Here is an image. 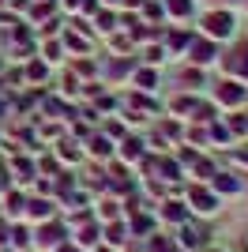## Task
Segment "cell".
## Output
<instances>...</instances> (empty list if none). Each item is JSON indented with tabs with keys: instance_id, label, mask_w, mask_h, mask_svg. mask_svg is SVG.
I'll return each mask as SVG.
<instances>
[{
	"instance_id": "5b68a950",
	"label": "cell",
	"mask_w": 248,
	"mask_h": 252,
	"mask_svg": "<svg viewBox=\"0 0 248 252\" xmlns=\"http://www.w3.org/2000/svg\"><path fill=\"white\" fill-rule=\"evenodd\" d=\"M222 68H226L229 79H241V83H248V42H241L233 53H226V57H222Z\"/></svg>"
},
{
	"instance_id": "603a6c76",
	"label": "cell",
	"mask_w": 248,
	"mask_h": 252,
	"mask_svg": "<svg viewBox=\"0 0 248 252\" xmlns=\"http://www.w3.org/2000/svg\"><path fill=\"white\" fill-rule=\"evenodd\" d=\"M41 53H45V64L64 61V45H61V42H45V45H41Z\"/></svg>"
},
{
	"instance_id": "f1b7e54d",
	"label": "cell",
	"mask_w": 248,
	"mask_h": 252,
	"mask_svg": "<svg viewBox=\"0 0 248 252\" xmlns=\"http://www.w3.org/2000/svg\"><path fill=\"white\" fill-rule=\"evenodd\" d=\"M57 151H61V158H64V162H79V151H75L72 143H68V139H64V143H61Z\"/></svg>"
},
{
	"instance_id": "2e32d148",
	"label": "cell",
	"mask_w": 248,
	"mask_h": 252,
	"mask_svg": "<svg viewBox=\"0 0 248 252\" xmlns=\"http://www.w3.org/2000/svg\"><path fill=\"white\" fill-rule=\"evenodd\" d=\"M211 189L215 192H241V181H233L229 173H215V177H211Z\"/></svg>"
},
{
	"instance_id": "f35d334b",
	"label": "cell",
	"mask_w": 248,
	"mask_h": 252,
	"mask_svg": "<svg viewBox=\"0 0 248 252\" xmlns=\"http://www.w3.org/2000/svg\"><path fill=\"white\" fill-rule=\"evenodd\" d=\"M222 4H237V0H222Z\"/></svg>"
},
{
	"instance_id": "4dcf8cb0",
	"label": "cell",
	"mask_w": 248,
	"mask_h": 252,
	"mask_svg": "<svg viewBox=\"0 0 248 252\" xmlns=\"http://www.w3.org/2000/svg\"><path fill=\"white\" fill-rule=\"evenodd\" d=\"M61 91H64V94H75V91H79V79H75V75L68 72V75L61 79Z\"/></svg>"
},
{
	"instance_id": "ba28073f",
	"label": "cell",
	"mask_w": 248,
	"mask_h": 252,
	"mask_svg": "<svg viewBox=\"0 0 248 252\" xmlns=\"http://www.w3.org/2000/svg\"><path fill=\"white\" fill-rule=\"evenodd\" d=\"M199 109V98L196 94H177V98H169V113L173 117H188V113H196Z\"/></svg>"
},
{
	"instance_id": "1f68e13d",
	"label": "cell",
	"mask_w": 248,
	"mask_h": 252,
	"mask_svg": "<svg viewBox=\"0 0 248 252\" xmlns=\"http://www.w3.org/2000/svg\"><path fill=\"white\" fill-rule=\"evenodd\" d=\"M94 241H98V226H87L79 233V245H94Z\"/></svg>"
},
{
	"instance_id": "6da1fadb",
	"label": "cell",
	"mask_w": 248,
	"mask_h": 252,
	"mask_svg": "<svg viewBox=\"0 0 248 252\" xmlns=\"http://www.w3.org/2000/svg\"><path fill=\"white\" fill-rule=\"evenodd\" d=\"M199 31H203V38H211V42H229V38L237 34V19H233L229 8H211V11L199 15Z\"/></svg>"
},
{
	"instance_id": "8fae6325",
	"label": "cell",
	"mask_w": 248,
	"mask_h": 252,
	"mask_svg": "<svg viewBox=\"0 0 248 252\" xmlns=\"http://www.w3.org/2000/svg\"><path fill=\"white\" fill-rule=\"evenodd\" d=\"M121 158H124V162H139V158H143V139L124 136L121 139Z\"/></svg>"
},
{
	"instance_id": "cb8c5ba5",
	"label": "cell",
	"mask_w": 248,
	"mask_h": 252,
	"mask_svg": "<svg viewBox=\"0 0 248 252\" xmlns=\"http://www.w3.org/2000/svg\"><path fill=\"white\" fill-rule=\"evenodd\" d=\"M177 241H181V249H199V233L192 230V226H181V237H177Z\"/></svg>"
},
{
	"instance_id": "3957f363",
	"label": "cell",
	"mask_w": 248,
	"mask_h": 252,
	"mask_svg": "<svg viewBox=\"0 0 248 252\" xmlns=\"http://www.w3.org/2000/svg\"><path fill=\"white\" fill-rule=\"evenodd\" d=\"M185 53H188V64H196V68H211V64L222 61V49H218V42H211V38H192Z\"/></svg>"
},
{
	"instance_id": "9c48e42d",
	"label": "cell",
	"mask_w": 248,
	"mask_h": 252,
	"mask_svg": "<svg viewBox=\"0 0 248 252\" xmlns=\"http://www.w3.org/2000/svg\"><path fill=\"white\" fill-rule=\"evenodd\" d=\"M87 155L109 158V155H113V143H109V136H105V132H98V136H87Z\"/></svg>"
},
{
	"instance_id": "d6986e66",
	"label": "cell",
	"mask_w": 248,
	"mask_h": 252,
	"mask_svg": "<svg viewBox=\"0 0 248 252\" xmlns=\"http://www.w3.org/2000/svg\"><path fill=\"white\" fill-rule=\"evenodd\" d=\"M23 75H27L31 83H41V79L49 75V64H45V61H31V64H27V72H23Z\"/></svg>"
},
{
	"instance_id": "8d00e7d4",
	"label": "cell",
	"mask_w": 248,
	"mask_h": 252,
	"mask_svg": "<svg viewBox=\"0 0 248 252\" xmlns=\"http://www.w3.org/2000/svg\"><path fill=\"white\" fill-rule=\"evenodd\" d=\"M105 4H124V0H105Z\"/></svg>"
},
{
	"instance_id": "d590c367",
	"label": "cell",
	"mask_w": 248,
	"mask_h": 252,
	"mask_svg": "<svg viewBox=\"0 0 248 252\" xmlns=\"http://www.w3.org/2000/svg\"><path fill=\"white\" fill-rule=\"evenodd\" d=\"M57 252H79L75 245H57Z\"/></svg>"
},
{
	"instance_id": "d6a6232c",
	"label": "cell",
	"mask_w": 248,
	"mask_h": 252,
	"mask_svg": "<svg viewBox=\"0 0 248 252\" xmlns=\"http://www.w3.org/2000/svg\"><path fill=\"white\" fill-rule=\"evenodd\" d=\"M102 219H117V203H113V200L102 203Z\"/></svg>"
},
{
	"instance_id": "8992f818",
	"label": "cell",
	"mask_w": 248,
	"mask_h": 252,
	"mask_svg": "<svg viewBox=\"0 0 248 252\" xmlns=\"http://www.w3.org/2000/svg\"><path fill=\"white\" fill-rule=\"evenodd\" d=\"M61 45H64V53H75V57H91V49H94V38H87V34H79V31H68L61 34Z\"/></svg>"
},
{
	"instance_id": "5bb4252c",
	"label": "cell",
	"mask_w": 248,
	"mask_h": 252,
	"mask_svg": "<svg viewBox=\"0 0 248 252\" xmlns=\"http://www.w3.org/2000/svg\"><path fill=\"white\" fill-rule=\"evenodd\" d=\"M27 15H31L34 23H45V19H53V0H31V8H27Z\"/></svg>"
},
{
	"instance_id": "4316f807",
	"label": "cell",
	"mask_w": 248,
	"mask_h": 252,
	"mask_svg": "<svg viewBox=\"0 0 248 252\" xmlns=\"http://www.w3.org/2000/svg\"><path fill=\"white\" fill-rule=\"evenodd\" d=\"M4 211H8V215H19V211H23V196H19V192L4 196Z\"/></svg>"
},
{
	"instance_id": "4fadbf2b",
	"label": "cell",
	"mask_w": 248,
	"mask_h": 252,
	"mask_svg": "<svg viewBox=\"0 0 248 252\" xmlns=\"http://www.w3.org/2000/svg\"><path fill=\"white\" fill-rule=\"evenodd\" d=\"M132 83L139 87V91H155L158 87V72L155 68H139V72H132Z\"/></svg>"
},
{
	"instance_id": "74e56055",
	"label": "cell",
	"mask_w": 248,
	"mask_h": 252,
	"mask_svg": "<svg viewBox=\"0 0 248 252\" xmlns=\"http://www.w3.org/2000/svg\"><path fill=\"white\" fill-rule=\"evenodd\" d=\"M0 72H4V57H0Z\"/></svg>"
},
{
	"instance_id": "44dd1931",
	"label": "cell",
	"mask_w": 248,
	"mask_h": 252,
	"mask_svg": "<svg viewBox=\"0 0 248 252\" xmlns=\"http://www.w3.org/2000/svg\"><path fill=\"white\" fill-rule=\"evenodd\" d=\"M68 11H83V15H94L98 11V0H61Z\"/></svg>"
},
{
	"instance_id": "83f0119b",
	"label": "cell",
	"mask_w": 248,
	"mask_h": 252,
	"mask_svg": "<svg viewBox=\"0 0 248 252\" xmlns=\"http://www.w3.org/2000/svg\"><path fill=\"white\" fill-rule=\"evenodd\" d=\"M158 166H162L165 181H177V177H181V169H177V162H169V158H162V162H158Z\"/></svg>"
},
{
	"instance_id": "7c38bea8",
	"label": "cell",
	"mask_w": 248,
	"mask_h": 252,
	"mask_svg": "<svg viewBox=\"0 0 248 252\" xmlns=\"http://www.w3.org/2000/svg\"><path fill=\"white\" fill-rule=\"evenodd\" d=\"M61 237H64L61 226H41V230H38V245H41V249H57Z\"/></svg>"
},
{
	"instance_id": "52a82bcc",
	"label": "cell",
	"mask_w": 248,
	"mask_h": 252,
	"mask_svg": "<svg viewBox=\"0 0 248 252\" xmlns=\"http://www.w3.org/2000/svg\"><path fill=\"white\" fill-rule=\"evenodd\" d=\"M162 8L173 23H185V19L196 15V0H162Z\"/></svg>"
},
{
	"instance_id": "7402d4cb",
	"label": "cell",
	"mask_w": 248,
	"mask_h": 252,
	"mask_svg": "<svg viewBox=\"0 0 248 252\" xmlns=\"http://www.w3.org/2000/svg\"><path fill=\"white\" fill-rule=\"evenodd\" d=\"M94 23H102V27H98L102 34H113V31H117V27H113V23H117L113 11H102V8H98V11H94Z\"/></svg>"
},
{
	"instance_id": "ac0fdd59",
	"label": "cell",
	"mask_w": 248,
	"mask_h": 252,
	"mask_svg": "<svg viewBox=\"0 0 248 252\" xmlns=\"http://www.w3.org/2000/svg\"><path fill=\"white\" fill-rule=\"evenodd\" d=\"M181 83L185 87H203V68H196V64L181 68Z\"/></svg>"
},
{
	"instance_id": "ab89813d",
	"label": "cell",
	"mask_w": 248,
	"mask_h": 252,
	"mask_svg": "<svg viewBox=\"0 0 248 252\" xmlns=\"http://www.w3.org/2000/svg\"><path fill=\"white\" fill-rule=\"evenodd\" d=\"M207 252H222V249H207Z\"/></svg>"
},
{
	"instance_id": "484cf974",
	"label": "cell",
	"mask_w": 248,
	"mask_h": 252,
	"mask_svg": "<svg viewBox=\"0 0 248 252\" xmlns=\"http://www.w3.org/2000/svg\"><path fill=\"white\" fill-rule=\"evenodd\" d=\"M165 57H169V49H165V45H147V64H151V68H155V64H162Z\"/></svg>"
},
{
	"instance_id": "7a4b0ae2",
	"label": "cell",
	"mask_w": 248,
	"mask_h": 252,
	"mask_svg": "<svg viewBox=\"0 0 248 252\" xmlns=\"http://www.w3.org/2000/svg\"><path fill=\"white\" fill-rule=\"evenodd\" d=\"M211 98H215V105H222V109H241V105L248 102V87L241 83V79H222V83L211 91Z\"/></svg>"
},
{
	"instance_id": "836d02e7",
	"label": "cell",
	"mask_w": 248,
	"mask_h": 252,
	"mask_svg": "<svg viewBox=\"0 0 248 252\" xmlns=\"http://www.w3.org/2000/svg\"><path fill=\"white\" fill-rule=\"evenodd\" d=\"M4 4H11L15 11H27V8H31V0H4Z\"/></svg>"
},
{
	"instance_id": "30bf717a",
	"label": "cell",
	"mask_w": 248,
	"mask_h": 252,
	"mask_svg": "<svg viewBox=\"0 0 248 252\" xmlns=\"http://www.w3.org/2000/svg\"><path fill=\"white\" fill-rule=\"evenodd\" d=\"M188 42H192V34L181 31V27H173V31L165 34V49H169V53H185V49H188Z\"/></svg>"
},
{
	"instance_id": "9a60e30c",
	"label": "cell",
	"mask_w": 248,
	"mask_h": 252,
	"mask_svg": "<svg viewBox=\"0 0 248 252\" xmlns=\"http://www.w3.org/2000/svg\"><path fill=\"white\" fill-rule=\"evenodd\" d=\"M27 215L38 219V222H45V219H53V203L49 200H31V203H27Z\"/></svg>"
},
{
	"instance_id": "e0dca14e",
	"label": "cell",
	"mask_w": 248,
	"mask_h": 252,
	"mask_svg": "<svg viewBox=\"0 0 248 252\" xmlns=\"http://www.w3.org/2000/svg\"><path fill=\"white\" fill-rule=\"evenodd\" d=\"M162 219H169V222H185V219H188V207H185V203H177V200H169V203L162 207Z\"/></svg>"
},
{
	"instance_id": "277c9868",
	"label": "cell",
	"mask_w": 248,
	"mask_h": 252,
	"mask_svg": "<svg viewBox=\"0 0 248 252\" xmlns=\"http://www.w3.org/2000/svg\"><path fill=\"white\" fill-rule=\"evenodd\" d=\"M188 203H192L196 215H215V211L222 207L218 192L215 189H203V185H192V189H188Z\"/></svg>"
},
{
	"instance_id": "e575fe53",
	"label": "cell",
	"mask_w": 248,
	"mask_h": 252,
	"mask_svg": "<svg viewBox=\"0 0 248 252\" xmlns=\"http://www.w3.org/2000/svg\"><path fill=\"white\" fill-rule=\"evenodd\" d=\"M233 158H237V162H245V166H248V151H233Z\"/></svg>"
},
{
	"instance_id": "ffe728a7",
	"label": "cell",
	"mask_w": 248,
	"mask_h": 252,
	"mask_svg": "<svg viewBox=\"0 0 248 252\" xmlns=\"http://www.w3.org/2000/svg\"><path fill=\"white\" fill-rule=\"evenodd\" d=\"M143 19L147 23H162L165 19V8L158 4V0H143Z\"/></svg>"
},
{
	"instance_id": "f546056e",
	"label": "cell",
	"mask_w": 248,
	"mask_h": 252,
	"mask_svg": "<svg viewBox=\"0 0 248 252\" xmlns=\"http://www.w3.org/2000/svg\"><path fill=\"white\" fill-rule=\"evenodd\" d=\"M124 233H128V226H124V222H113V226H109V241L121 245V241H124Z\"/></svg>"
},
{
	"instance_id": "d4e9b609",
	"label": "cell",
	"mask_w": 248,
	"mask_h": 252,
	"mask_svg": "<svg viewBox=\"0 0 248 252\" xmlns=\"http://www.w3.org/2000/svg\"><path fill=\"white\" fill-rule=\"evenodd\" d=\"M109 49H113L117 57H124V53L132 49V38H128V34H113V38H109Z\"/></svg>"
}]
</instances>
